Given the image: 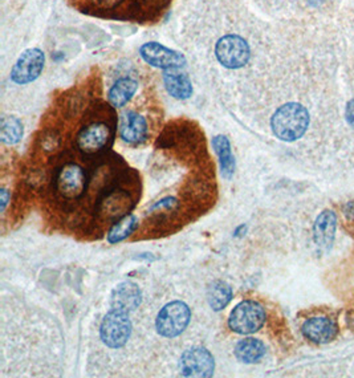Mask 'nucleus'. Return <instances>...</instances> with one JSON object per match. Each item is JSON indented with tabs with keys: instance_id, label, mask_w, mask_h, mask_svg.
Masks as SVG:
<instances>
[{
	"instance_id": "nucleus-1",
	"label": "nucleus",
	"mask_w": 354,
	"mask_h": 378,
	"mask_svg": "<svg viewBox=\"0 0 354 378\" xmlns=\"http://www.w3.org/2000/svg\"><path fill=\"white\" fill-rule=\"evenodd\" d=\"M309 121V113L305 107L298 103H288L273 113L271 127L276 138L293 143L305 134Z\"/></svg>"
},
{
	"instance_id": "nucleus-2",
	"label": "nucleus",
	"mask_w": 354,
	"mask_h": 378,
	"mask_svg": "<svg viewBox=\"0 0 354 378\" xmlns=\"http://www.w3.org/2000/svg\"><path fill=\"white\" fill-rule=\"evenodd\" d=\"M191 320V311L180 300L167 303L160 309L156 319L157 332L162 337L174 339L185 332Z\"/></svg>"
},
{
	"instance_id": "nucleus-3",
	"label": "nucleus",
	"mask_w": 354,
	"mask_h": 378,
	"mask_svg": "<svg viewBox=\"0 0 354 378\" xmlns=\"http://www.w3.org/2000/svg\"><path fill=\"white\" fill-rule=\"evenodd\" d=\"M266 311L255 300H244L231 311L229 326L233 333L252 335L266 323Z\"/></svg>"
},
{
	"instance_id": "nucleus-4",
	"label": "nucleus",
	"mask_w": 354,
	"mask_h": 378,
	"mask_svg": "<svg viewBox=\"0 0 354 378\" xmlns=\"http://www.w3.org/2000/svg\"><path fill=\"white\" fill-rule=\"evenodd\" d=\"M132 322L127 313L110 309L103 319L100 326V337L110 349H120L126 345L132 335Z\"/></svg>"
},
{
	"instance_id": "nucleus-5",
	"label": "nucleus",
	"mask_w": 354,
	"mask_h": 378,
	"mask_svg": "<svg viewBox=\"0 0 354 378\" xmlns=\"http://www.w3.org/2000/svg\"><path fill=\"white\" fill-rule=\"evenodd\" d=\"M87 174L77 163L63 165L54 177V189L63 199L74 200L84 196L87 190Z\"/></svg>"
},
{
	"instance_id": "nucleus-6",
	"label": "nucleus",
	"mask_w": 354,
	"mask_h": 378,
	"mask_svg": "<svg viewBox=\"0 0 354 378\" xmlns=\"http://www.w3.org/2000/svg\"><path fill=\"white\" fill-rule=\"evenodd\" d=\"M215 54L223 67L229 70H239L249 61L251 51L247 41L243 37L226 35L216 43Z\"/></svg>"
},
{
	"instance_id": "nucleus-7",
	"label": "nucleus",
	"mask_w": 354,
	"mask_h": 378,
	"mask_svg": "<svg viewBox=\"0 0 354 378\" xmlns=\"http://www.w3.org/2000/svg\"><path fill=\"white\" fill-rule=\"evenodd\" d=\"M179 369L185 377H211L215 370V361L210 350L195 346L183 352Z\"/></svg>"
},
{
	"instance_id": "nucleus-8",
	"label": "nucleus",
	"mask_w": 354,
	"mask_h": 378,
	"mask_svg": "<svg viewBox=\"0 0 354 378\" xmlns=\"http://www.w3.org/2000/svg\"><path fill=\"white\" fill-rule=\"evenodd\" d=\"M44 63L45 56L41 50L30 48L24 51L12 68L11 80L20 85L35 81L44 70Z\"/></svg>"
},
{
	"instance_id": "nucleus-9",
	"label": "nucleus",
	"mask_w": 354,
	"mask_h": 378,
	"mask_svg": "<svg viewBox=\"0 0 354 378\" xmlns=\"http://www.w3.org/2000/svg\"><path fill=\"white\" fill-rule=\"evenodd\" d=\"M140 54L147 64L160 70H178L186 64L183 54L156 41L143 44L140 48Z\"/></svg>"
},
{
	"instance_id": "nucleus-10",
	"label": "nucleus",
	"mask_w": 354,
	"mask_h": 378,
	"mask_svg": "<svg viewBox=\"0 0 354 378\" xmlns=\"http://www.w3.org/2000/svg\"><path fill=\"white\" fill-rule=\"evenodd\" d=\"M112 138V129L105 123H92L84 126L77 134L76 144L80 151L87 156L96 154L107 147Z\"/></svg>"
},
{
	"instance_id": "nucleus-11",
	"label": "nucleus",
	"mask_w": 354,
	"mask_h": 378,
	"mask_svg": "<svg viewBox=\"0 0 354 378\" xmlns=\"http://www.w3.org/2000/svg\"><path fill=\"white\" fill-rule=\"evenodd\" d=\"M149 127L145 117L136 112H126L120 121V137L126 144L140 145L147 140Z\"/></svg>"
},
{
	"instance_id": "nucleus-12",
	"label": "nucleus",
	"mask_w": 354,
	"mask_h": 378,
	"mask_svg": "<svg viewBox=\"0 0 354 378\" xmlns=\"http://www.w3.org/2000/svg\"><path fill=\"white\" fill-rule=\"evenodd\" d=\"M142 292L136 283L124 282L113 289L110 296L112 309L129 313L141 306Z\"/></svg>"
},
{
	"instance_id": "nucleus-13",
	"label": "nucleus",
	"mask_w": 354,
	"mask_h": 378,
	"mask_svg": "<svg viewBox=\"0 0 354 378\" xmlns=\"http://www.w3.org/2000/svg\"><path fill=\"white\" fill-rule=\"evenodd\" d=\"M301 332L309 342L326 344L336 339L338 328L336 323L328 317H312L302 324Z\"/></svg>"
},
{
	"instance_id": "nucleus-14",
	"label": "nucleus",
	"mask_w": 354,
	"mask_h": 378,
	"mask_svg": "<svg viewBox=\"0 0 354 378\" xmlns=\"http://www.w3.org/2000/svg\"><path fill=\"white\" fill-rule=\"evenodd\" d=\"M336 214L333 211L325 210L317 216L313 226V236L320 249L326 250L332 246L336 234Z\"/></svg>"
},
{
	"instance_id": "nucleus-15",
	"label": "nucleus",
	"mask_w": 354,
	"mask_h": 378,
	"mask_svg": "<svg viewBox=\"0 0 354 378\" xmlns=\"http://www.w3.org/2000/svg\"><path fill=\"white\" fill-rule=\"evenodd\" d=\"M163 83L170 96L177 100H186L193 94V85L187 74L170 70L163 73Z\"/></svg>"
},
{
	"instance_id": "nucleus-16",
	"label": "nucleus",
	"mask_w": 354,
	"mask_h": 378,
	"mask_svg": "<svg viewBox=\"0 0 354 378\" xmlns=\"http://www.w3.org/2000/svg\"><path fill=\"white\" fill-rule=\"evenodd\" d=\"M266 355V345L258 339L247 337L236 344L235 356L244 364H255L262 360Z\"/></svg>"
},
{
	"instance_id": "nucleus-17",
	"label": "nucleus",
	"mask_w": 354,
	"mask_h": 378,
	"mask_svg": "<svg viewBox=\"0 0 354 378\" xmlns=\"http://www.w3.org/2000/svg\"><path fill=\"white\" fill-rule=\"evenodd\" d=\"M137 88H138V84L133 78L124 77L117 80V83H114V85L109 90V94H107L109 103L114 108H123L132 100V97L137 92Z\"/></svg>"
},
{
	"instance_id": "nucleus-18",
	"label": "nucleus",
	"mask_w": 354,
	"mask_h": 378,
	"mask_svg": "<svg viewBox=\"0 0 354 378\" xmlns=\"http://www.w3.org/2000/svg\"><path fill=\"white\" fill-rule=\"evenodd\" d=\"M213 147L219 158L222 176L226 180H231L235 173V158L232 156L231 144L226 136H216L213 138Z\"/></svg>"
},
{
	"instance_id": "nucleus-19",
	"label": "nucleus",
	"mask_w": 354,
	"mask_h": 378,
	"mask_svg": "<svg viewBox=\"0 0 354 378\" xmlns=\"http://www.w3.org/2000/svg\"><path fill=\"white\" fill-rule=\"evenodd\" d=\"M233 292L230 284L223 280H215L207 288V302L215 312L225 309L230 304Z\"/></svg>"
},
{
	"instance_id": "nucleus-20",
	"label": "nucleus",
	"mask_w": 354,
	"mask_h": 378,
	"mask_svg": "<svg viewBox=\"0 0 354 378\" xmlns=\"http://www.w3.org/2000/svg\"><path fill=\"white\" fill-rule=\"evenodd\" d=\"M101 204V213L107 218H121L130 207V198L124 190H113Z\"/></svg>"
},
{
	"instance_id": "nucleus-21",
	"label": "nucleus",
	"mask_w": 354,
	"mask_h": 378,
	"mask_svg": "<svg viewBox=\"0 0 354 378\" xmlns=\"http://www.w3.org/2000/svg\"><path fill=\"white\" fill-rule=\"evenodd\" d=\"M138 229V219L136 216H126L121 218L107 234V242L110 244H117L125 240Z\"/></svg>"
},
{
	"instance_id": "nucleus-22",
	"label": "nucleus",
	"mask_w": 354,
	"mask_h": 378,
	"mask_svg": "<svg viewBox=\"0 0 354 378\" xmlns=\"http://www.w3.org/2000/svg\"><path fill=\"white\" fill-rule=\"evenodd\" d=\"M23 137V125L17 117H3L0 125V138L4 144H18Z\"/></svg>"
},
{
	"instance_id": "nucleus-23",
	"label": "nucleus",
	"mask_w": 354,
	"mask_h": 378,
	"mask_svg": "<svg viewBox=\"0 0 354 378\" xmlns=\"http://www.w3.org/2000/svg\"><path fill=\"white\" fill-rule=\"evenodd\" d=\"M43 146L45 150H54V147L59 146V137H56L54 133L48 134L44 140H43Z\"/></svg>"
},
{
	"instance_id": "nucleus-24",
	"label": "nucleus",
	"mask_w": 354,
	"mask_h": 378,
	"mask_svg": "<svg viewBox=\"0 0 354 378\" xmlns=\"http://www.w3.org/2000/svg\"><path fill=\"white\" fill-rule=\"evenodd\" d=\"M345 118L348 121V124L354 127V98H352L348 105H346V110H345Z\"/></svg>"
},
{
	"instance_id": "nucleus-25",
	"label": "nucleus",
	"mask_w": 354,
	"mask_h": 378,
	"mask_svg": "<svg viewBox=\"0 0 354 378\" xmlns=\"http://www.w3.org/2000/svg\"><path fill=\"white\" fill-rule=\"evenodd\" d=\"M344 214L349 220H354V202H349L344 206Z\"/></svg>"
},
{
	"instance_id": "nucleus-26",
	"label": "nucleus",
	"mask_w": 354,
	"mask_h": 378,
	"mask_svg": "<svg viewBox=\"0 0 354 378\" xmlns=\"http://www.w3.org/2000/svg\"><path fill=\"white\" fill-rule=\"evenodd\" d=\"M8 198H10V194L6 189H1L0 191V202H1V211L6 210V206H7V202H8Z\"/></svg>"
},
{
	"instance_id": "nucleus-27",
	"label": "nucleus",
	"mask_w": 354,
	"mask_h": 378,
	"mask_svg": "<svg viewBox=\"0 0 354 378\" xmlns=\"http://www.w3.org/2000/svg\"><path fill=\"white\" fill-rule=\"evenodd\" d=\"M312 4H320V3H322V0H309Z\"/></svg>"
},
{
	"instance_id": "nucleus-28",
	"label": "nucleus",
	"mask_w": 354,
	"mask_h": 378,
	"mask_svg": "<svg viewBox=\"0 0 354 378\" xmlns=\"http://www.w3.org/2000/svg\"><path fill=\"white\" fill-rule=\"evenodd\" d=\"M146 1H149V0H146Z\"/></svg>"
}]
</instances>
